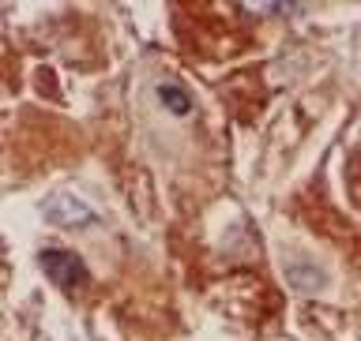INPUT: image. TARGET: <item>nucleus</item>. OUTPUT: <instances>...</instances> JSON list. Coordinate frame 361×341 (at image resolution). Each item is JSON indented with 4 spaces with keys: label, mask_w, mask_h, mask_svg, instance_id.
<instances>
[{
    "label": "nucleus",
    "mask_w": 361,
    "mask_h": 341,
    "mask_svg": "<svg viewBox=\"0 0 361 341\" xmlns=\"http://www.w3.org/2000/svg\"><path fill=\"white\" fill-rule=\"evenodd\" d=\"M42 270H45V278L56 281V285H64V289H75L79 281H87L83 259L72 255V252H56V247H45L42 252Z\"/></svg>",
    "instance_id": "f257e3e1"
},
{
    "label": "nucleus",
    "mask_w": 361,
    "mask_h": 341,
    "mask_svg": "<svg viewBox=\"0 0 361 341\" xmlns=\"http://www.w3.org/2000/svg\"><path fill=\"white\" fill-rule=\"evenodd\" d=\"M45 218H53L61 225H87V221H94V210L83 207L75 195H56L45 202Z\"/></svg>",
    "instance_id": "f03ea898"
},
{
    "label": "nucleus",
    "mask_w": 361,
    "mask_h": 341,
    "mask_svg": "<svg viewBox=\"0 0 361 341\" xmlns=\"http://www.w3.org/2000/svg\"><path fill=\"white\" fill-rule=\"evenodd\" d=\"M158 98H162L173 112H188V94H185V90H177V86H158Z\"/></svg>",
    "instance_id": "7ed1b4c3"
}]
</instances>
